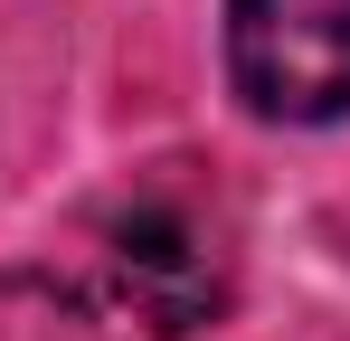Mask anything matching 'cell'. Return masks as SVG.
Instances as JSON below:
<instances>
[{"label":"cell","instance_id":"obj_1","mask_svg":"<svg viewBox=\"0 0 350 341\" xmlns=\"http://www.w3.org/2000/svg\"><path fill=\"white\" fill-rule=\"evenodd\" d=\"M105 275L161 341L218 323L228 284H237V247H228L218 199L180 170H152L142 190H123L114 218H105Z\"/></svg>","mask_w":350,"mask_h":341},{"label":"cell","instance_id":"obj_2","mask_svg":"<svg viewBox=\"0 0 350 341\" xmlns=\"http://www.w3.org/2000/svg\"><path fill=\"white\" fill-rule=\"evenodd\" d=\"M228 76L265 123H341L350 0H228Z\"/></svg>","mask_w":350,"mask_h":341}]
</instances>
